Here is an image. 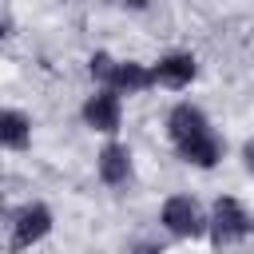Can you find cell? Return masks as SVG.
I'll return each mask as SVG.
<instances>
[{"label": "cell", "instance_id": "1", "mask_svg": "<svg viewBox=\"0 0 254 254\" xmlns=\"http://www.w3.org/2000/svg\"><path fill=\"white\" fill-rule=\"evenodd\" d=\"M206 230H210L214 246H230V242H238V238H246V234L254 230V218L246 214V206H242L238 198L222 194V198L214 202L210 218H206Z\"/></svg>", "mask_w": 254, "mask_h": 254}, {"label": "cell", "instance_id": "2", "mask_svg": "<svg viewBox=\"0 0 254 254\" xmlns=\"http://www.w3.org/2000/svg\"><path fill=\"white\" fill-rule=\"evenodd\" d=\"M159 218H163V226L175 238H198V234H206V214H202V206L190 194H171L163 202V214Z\"/></svg>", "mask_w": 254, "mask_h": 254}, {"label": "cell", "instance_id": "8", "mask_svg": "<svg viewBox=\"0 0 254 254\" xmlns=\"http://www.w3.org/2000/svg\"><path fill=\"white\" fill-rule=\"evenodd\" d=\"M147 87H155L151 67H147V64H135V60H119L115 79H111L107 91H115V95H135V91H147Z\"/></svg>", "mask_w": 254, "mask_h": 254}, {"label": "cell", "instance_id": "3", "mask_svg": "<svg viewBox=\"0 0 254 254\" xmlns=\"http://www.w3.org/2000/svg\"><path fill=\"white\" fill-rule=\"evenodd\" d=\"M119 119H123V103H119L115 91L99 87L95 95H87V103H83V123H87L91 131L115 135V131H119Z\"/></svg>", "mask_w": 254, "mask_h": 254}, {"label": "cell", "instance_id": "12", "mask_svg": "<svg viewBox=\"0 0 254 254\" xmlns=\"http://www.w3.org/2000/svg\"><path fill=\"white\" fill-rule=\"evenodd\" d=\"M242 159H246V171H254V139L242 147Z\"/></svg>", "mask_w": 254, "mask_h": 254}, {"label": "cell", "instance_id": "7", "mask_svg": "<svg viewBox=\"0 0 254 254\" xmlns=\"http://www.w3.org/2000/svg\"><path fill=\"white\" fill-rule=\"evenodd\" d=\"M95 167H99V179H103L107 187H123V183L131 179V151H127L123 143H107V147L99 151Z\"/></svg>", "mask_w": 254, "mask_h": 254}, {"label": "cell", "instance_id": "4", "mask_svg": "<svg viewBox=\"0 0 254 254\" xmlns=\"http://www.w3.org/2000/svg\"><path fill=\"white\" fill-rule=\"evenodd\" d=\"M206 131H210V119H206L202 107H194V103H175V107H171V115H167V135H171L175 147H183V143H190V139H198V135H206Z\"/></svg>", "mask_w": 254, "mask_h": 254}, {"label": "cell", "instance_id": "9", "mask_svg": "<svg viewBox=\"0 0 254 254\" xmlns=\"http://www.w3.org/2000/svg\"><path fill=\"white\" fill-rule=\"evenodd\" d=\"M179 159L190 163V167H214V163L222 159V139H218L214 131H206V135L183 143V147H179Z\"/></svg>", "mask_w": 254, "mask_h": 254}, {"label": "cell", "instance_id": "10", "mask_svg": "<svg viewBox=\"0 0 254 254\" xmlns=\"http://www.w3.org/2000/svg\"><path fill=\"white\" fill-rule=\"evenodd\" d=\"M28 139H32V123H28V115H24V111L4 107V111H0V147L24 151V147H28Z\"/></svg>", "mask_w": 254, "mask_h": 254}, {"label": "cell", "instance_id": "6", "mask_svg": "<svg viewBox=\"0 0 254 254\" xmlns=\"http://www.w3.org/2000/svg\"><path fill=\"white\" fill-rule=\"evenodd\" d=\"M194 56L190 52H167L155 67H151V75H155V83H163V87H187L190 79H194Z\"/></svg>", "mask_w": 254, "mask_h": 254}, {"label": "cell", "instance_id": "13", "mask_svg": "<svg viewBox=\"0 0 254 254\" xmlns=\"http://www.w3.org/2000/svg\"><path fill=\"white\" fill-rule=\"evenodd\" d=\"M0 36H4V20H0Z\"/></svg>", "mask_w": 254, "mask_h": 254}, {"label": "cell", "instance_id": "11", "mask_svg": "<svg viewBox=\"0 0 254 254\" xmlns=\"http://www.w3.org/2000/svg\"><path fill=\"white\" fill-rule=\"evenodd\" d=\"M115 67H119V60H115L111 52H95V56L87 60V71H91V79H99V87H111Z\"/></svg>", "mask_w": 254, "mask_h": 254}, {"label": "cell", "instance_id": "5", "mask_svg": "<svg viewBox=\"0 0 254 254\" xmlns=\"http://www.w3.org/2000/svg\"><path fill=\"white\" fill-rule=\"evenodd\" d=\"M48 230H52V210H48L44 202L24 206V210L16 214V222H12V250H28V246H36Z\"/></svg>", "mask_w": 254, "mask_h": 254}]
</instances>
